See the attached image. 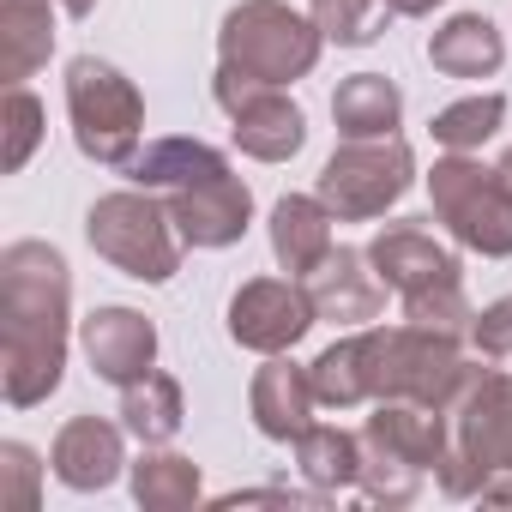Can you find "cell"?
Segmentation results:
<instances>
[{
  "label": "cell",
  "instance_id": "cell-1",
  "mask_svg": "<svg viewBox=\"0 0 512 512\" xmlns=\"http://www.w3.org/2000/svg\"><path fill=\"white\" fill-rule=\"evenodd\" d=\"M67 260L43 241H13L0 253V380L7 404L31 410L61 386L67 368Z\"/></svg>",
  "mask_w": 512,
  "mask_h": 512
},
{
  "label": "cell",
  "instance_id": "cell-2",
  "mask_svg": "<svg viewBox=\"0 0 512 512\" xmlns=\"http://www.w3.org/2000/svg\"><path fill=\"white\" fill-rule=\"evenodd\" d=\"M368 260L386 278V290H398L410 326H434V332H452V338L470 332L476 314L464 302L458 260H452V247H440L422 223H386L368 241Z\"/></svg>",
  "mask_w": 512,
  "mask_h": 512
},
{
  "label": "cell",
  "instance_id": "cell-3",
  "mask_svg": "<svg viewBox=\"0 0 512 512\" xmlns=\"http://www.w3.org/2000/svg\"><path fill=\"white\" fill-rule=\"evenodd\" d=\"M446 494L512 500V380L476 374L470 392L452 404V446L440 458Z\"/></svg>",
  "mask_w": 512,
  "mask_h": 512
},
{
  "label": "cell",
  "instance_id": "cell-4",
  "mask_svg": "<svg viewBox=\"0 0 512 512\" xmlns=\"http://www.w3.org/2000/svg\"><path fill=\"white\" fill-rule=\"evenodd\" d=\"M320 25L290 13L284 0H241V7L223 19L217 31V67L241 73V79H260V85H296L314 73L320 61Z\"/></svg>",
  "mask_w": 512,
  "mask_h": 512
},
{
  "label": "cell",
  "instance_id": "cell-5",
  "mask_svg": "<svg viewBox=\"0 0 512 512\" xmlns=\"http://www.w3.org/2000/svg\"><path fill=\"white\" fill-rule=\"evenodd\" d=\"M85 235L103 260L139 284H169L181 272V229L169 217V199H157L151 187L133 193H103L85 217Z\"/></svg>",
  "mask_w": 512,
  "mask_h": 512
},
{
  "label": "cell",
  "instance_id": "cell-6",
  "mask_svg": "<svg viewBox=\"0 0 512 512\" xmlns=\"http://www.w3.org/2000/svg\"><path fill=\"white\" fill-rule=\"evenodd\" d=\"M428 199L458 247L482 253V260L512 253V187L500 169H482L470 151H446L428 175Z\"/></svg>",
  "mask_w": 512,
  "mask_h": 512
},
{
  "label": "cell",
  "instance_id": "cell-7",
  "mask_svg": "<svg viewBox=\"0 0 512 512\" xmlns=\"http://www.w3.org/2000/svg\"><path fill=\"white\" fill-rule=\"evenodd\" d=\"M67 115H73V139L91 163L127 169L139 157V133H145V103L133 91L127 73H115L97 55H79L67 67Z\"/></svg>",
  "mask_w": 512,
  "mask_h": 512
},
{
  "label": "cell",
  "instance_id": "cell-8",
  "mask_svg": "<svg viewBox=\"0 0 512 512\" xmlns=\"http://www.w3.org/2000/svg\"><path fill=\"white\" fill-rule=\"evenodd\" d=\"M410 181H416V157H410V145L392 133V139H344V145L326 157L314 193L326 199L332 217L368 223V217H380L386 205H398V199L410 193Z\"/></svg>",
  "mask_w": 512,
  "mask_h": 512
},
{
  "label": "cell",
  "instance_id": "cell-9",
  "mask_svg": "<svg viewBox=\"0 0 512 512\" xmlns=\"http://www.w3.org/2000/svg\"><path fill=\"white\" fill-rule=\"evenodd\" d=\"M217 103L235 121V145L253 163H290L308 145V121L284 97V85H260V79H241V73L217 67Z\"/></svg>",
  "mask_w": 512,
  "mask_h": 512
},
{
  "label": "cell",
  "instance_id": "cell-10",
  "mask_svg": "<svg viewBox=\"0 0 512 512\" xmlns=\"http://www.w3.org/2000/svg\"><path fill=\"white\" fill-rule=\"evenodd\" d=\"M314 320L320 314H314V296H308L302 278H253L229 302V338L241 350H260V356L296 350Z\"/></svg>",
  "mask_w": 512,
  "mask_h": 512
},
{
  "label": "cell",
  "instance_id": "cell-11",
  "mask_svg": "<svg viewBox=\"0 0 512 512\" xmlns=\"http://www.w3.org/2000/svg\"><path fill=\"white\" fill-rule=\"evenodd\" d=\"M368 266H374L368 253H356V247H332L326 260L302 278L308 296H314V314L332 320V326H362V320H374V314L386 308V278L368 272Z\"/></svg>",
  "mask_w": 512,
  "mask_h": 512
},
{
  "label": "cell",
  "instance_id": "cell-12",
  "mask_svg": "<svg viewBox=\"0 0 512 512\" xmlns=\"http://www.w3.org/2000/svg\"><path fill=\"white\" fill-rule=\"evenodd\" d=\"M163 199H169V217L187 247H229V241H241V229L253 217V193L235 169L217 181H199L187 193H163Z\"/></svg>",
  "mask_w": 512,
  "mask_h": 512
},
{
  "label": "cell",
  "instance_id": "cell-13",
  "mask_svg": "<svg viewBox=\"0 0 512 512\" xmlns=\"http://www.w3.org/2000/svg\"><path fill=\"white\" fill-rule=\"evenodd\" d=\"M85 350H91V368L109 386H133L157 362V326L133 308H97L85 320Z\"/></svg>",
  "mask_w": 512,
  "mask_h": 512
},
{
  "label": "cell",
  "instance_id": "cell-14",
  "mask_svg": "<svg viewBox=\"0 0 512 512\" xmlns=\"http://www.w3.org/2000/svg\"><path fill=\"white\" fill-rule=\"evenodd\" d=\"M49 464H55V476H61L67 488H79V494L109 488V482L121 476V464H127V458H121V428L103 422V416H73V422L55 434Z\"/></svg>",
  "mask_w": 512,
  "mask_h": 512
},
{
  "label": "cell",
  "instance_id": "cell-15",
  "mask_svg": "<svg viewBox=\"0 0 512 512\" xmlns=\"http://www.w3.org/2000/svg\"><path fill=\"white\" fill-rule=\"evenodd\" d=\"M314 380H308V368H296V362H284V356H272L260 374H253V422H260V434L266 440H302L308 428H314Z\"/></svg>",
  "mask_w": 512,
  "mask_h": 512
},
{
  "label": "cell",
  "instance_id": "cell-16",
  "mask_svg": "<svg viewBox=\"0 0 512 512\" xmlns=\"http://www.w3.org/2000/svg\"><path fill=\"white\" fill-rule=\"evenodd\" d=\"M272 253L290 278H308L332 253V211L320 193H290L272 205Z\"/></svg>",
  "mask_w": 512,
  "mask_h": 512
},
{
  "label": "cell",
  "instance_id": "cell-17",
  "mask_svg": "<svg viewBox=\"0 0 512 512\" xmlns=\"http://www.w3.org/2000/svg\"><path fill=\"white\" fill-rule=\"evenodd\" d=\"M133 187H151V193H187L199 181H217L229 175V157L199 145V139H151L133 163H127Z\"/></svg>",
  "mask_w": 512,
  "mask_h": 512
},
{
  "label": "cell",
  "instance_id": "cell-18",
  "mask_svg": "<svg viewBox=\"0 0 512 512\" xmlns=\"http://www.w3.org/2000/svg\"><path fill=\"white\" fill-rule=\"evenodd\" d=\"M428 61L446 79H494L500 61H506V43L482 13H458L428 37Z\"/></svg>",
  "mask_w": 512,
  "mask_h": 512
},
{
  "label": "cell",
  "instance_id": "cell-19",
  "mask_svg": "<svg viewBox=\"0 0 512 512\" xmlns=\"http://www.w3.org/2000/svg\"><path fill=\"white\" fill-rule=\"evenodd\" d=\"M49 55H55L49 0H0V79L25 85Z\"/></svg>",
  "mask_w": 512,
  "mask_h": 512
},
{
  "label": "cell",
  "instance_id": "cell-20",
  "mask_svg": "<svg viewBox=\"0 0 512 512\" xmlns=\"http://www.w3.org/2000/svg\"><path fill=\"white\" fill-rule=\"evenodd\" d=\"M332 121L344 139H392L404 121V91L386 73H356L332 91Z\"/></svg>",
  "mask_w": 512,
  "mask_h": 512
},
{
  "label": "cell",
  "instance_id": "cell-21",
  "mask_svg": "<svg viewBox=\"0 0 512 512\" xmlns=\"http://www.w3.org/2000/svg\"><path fill=\"white\" fill-rule=\"evenodd\" d=\"M121 428L145 446H163L181 434V386L169 374H139L133 386H121Z\"/></svg>",
  "mask_w": 512,
  "mask_h": 512
},
{
  "label": "cell",
  "instance_id": "cell-22",
  "mask_svg": "<svg viewBox=\"0 0 512 512\" xmlns=\"http://www.w3.org/2000/svg\"><path fill=\"white\" fill-rule=\"evenodd\" d=\"M296 458H302V476H308L320 494H338V488H356V482H362V434H350V428L314 422V428L296 440Z\"/></svg>",
  "mask_w": 512,
  "mask_h": 512
},
{
  "label": "cell",
  "instance_id": "cell-23",
  "mask_svg": "<svg viewBox=\"0 0 512 512\" xmlns=\"http://www.w3.org/2000/svg\"><path fill=\"white\" fill-rule=\"evenodd\" d=\"M133 494L151 512H181V506L199 500V464L193 458H175V452H145L133 464Z\"/></svg>",
  "mask_w": 512,
  "mask_h": 512
},
{
  "label": "cell",
  "instance_id": "cell-24",
  "mask_svg": "<svg viewBox=\"0 0 512 512\" xmlns=\"http://www.w3.org/2000/svg\"><path fill=\"white\" fill-rule=\"evenodd\" d=\"M500 121H506V97H500V91L464 97V103H452V109L434 115V145H446V151H476L482 139L500 133Z\"/></svg>",
  "mask_w": 512,
  "mask_h": 512
},
{
  "label": "cell",
  "instance_id": "cell-25",
  "mask_svg": "<svg viewBox=\"0 0 512 512\" xmlns=\"http://www.w3.org/2000/svg\"><path fill=\"white\" fill-rule=\"evenodd\" d=\"M386 19H392L386 0H314V25H320V37L338 43V49L374 43V37L386 31Z\"/></svg>",
  "mask_w": 512,
  "mask_h": 512
},
{
  "label": "cell",
  "instance_id": "cell-26",
  "mask_svg": "<svg viewBox=\"0 0 512 512\" xmlns=\"http://www.w3.org/2000/svg\"><path fill=\"white\" fill-rule=\"evenodd\" d=\"M0 127H7V145H0V169L19 175L43 139V103L25 85H7V103H0Z\"/></svg>",
  "mask_w": 512,
  "mask_h": 512
},
{
  "label": "cell",
  "instance_id": "cell-27",
  "mask_svg": "<svg viewBox=\"0 0 512 512\" xmlns=\"http://www.w3.org/2000/svg\"><path fill=\"white\" fill-rule=\"evenodd\" d=\"M37 506V452L7 440L0 446V512H31Z\"/></svg>",
  "mask_w": 512,
  "mask_h": 512
},
{
  "label": "cell",
  "instance_id": "cell-28",
  "mask_svg": "<svg viewBox=\"0 0 512 512\" xmlns=\"http://www.w3.org/2000/svg\"><path fill=\"white\" fill-rule=\"evenodd\" d=\"M470 338H476V350L482 356H512V296H500V302H488L476 320H470Z\"/></svg>",
  "mask_w": 512,
  "mask_h": 512
},
{
  "label": "cell",
  "instance_id": "cell-29",
  "mask_svg": "<svg viewBox=\"0 0 512 512\" xmlns=\"http://www.w3.org/2000/svg\"><path fill=\"white\" fill-rule=\"evenodd\" d=\"M386 7H392V13H404V19H428L440 0H386Z\"/></svg>",
  "mask_w": 512,
  "mask_h": 512
},
{
  "label": "cell",
  "instance_id": "cell-30",
  "mask_svg": "<svg viewBox=\"0 0 512 512\" xmlns=\"http://www.w3.org/2000/svg\"><path fill=\"white\" fill-rule=\"evenodd\" d=\"M500 175H506V187H512V151H506V157H500Z\"/></svg>",
  "mask_w": 512,
  "mask_h": 512
}]
</instances>
